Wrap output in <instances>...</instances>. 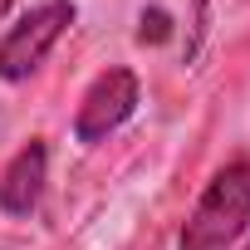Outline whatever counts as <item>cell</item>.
I'll return each mask as SVG.
<instances>
[{
  "instance_id": "1",
  "label": "cell",
  "mask_w": 250,
  "mask_h": 250,
  "mask_svg": "<svg viewBox=\"0 0 250 250\" xmlns=\"http://www.w3.org/2000/svg\"><path fill=\"white\" fill-rule=\"evenodd\" d=\"M245 226H250V162H230L211 177L177 250H226L245 235Z\"/></svg>"
},
{
  "instance_id": "2",
  "label": "cell",
  "mask_w": 250,
  "mask_h": 250,
  "mask_svg": "<svg viewBox=\"0 0 250 250\" xmlns=\"http://www.w3.org/2000/svg\"><path fill=\"white\" fill-rule=\"evenodd\" d=\"M69 25H74V5L69 0H49V5L30 10L5 40H0V79H10V83L30 79Z\"/></svg>"
},
{
  "instance_id": "3",
  "label": "cell",
  "mask_w": 250,
  "mask_h": 250,
  "mask_svg": "<svg viewBox=\"0 0 250 250\" xmlns=\"http://www.w3.org/2000/svg\"><path fill=\"white\" fill-rule=\"evenodd\" d=\"M138 108V79L133 69H108L93 79V88L83 93L79 103V118H74V133L79 143H103L113 128H123V123L133 118Z\"/></svg>"
},
{
  "instance_id": "4",
  "label": "cell",
  "mask_w": 250,
  "mask_h": 250,
  "mask_svg": "<svg viewBox=\"0 0 250 250\" xmlns=\"http://www.w3.org/2000/svg\"><path fill=\"white\" fill-rule=\"evenodd\" d=\"M44 172H49V152L44 143H30L20 147V157L5 167V182H0V206L10 216H30L44 196Z\"/></svg>"
},
{
  "instance_id": "5",
  "label": "cell",
  "mask_w": 250,
  "mask_h": 250,
  "mask_svg": "<svg viewBox=\"0 0 250 250\" xmlns=\"http://www.w3.org/2000/svg\"><path fill=\"white\" fill-rule=\"evenodd\" d=\"M172 35V20L162 15V10H143V30H138V40L143 44H157V40H167Z\"/></svg>"
},
{
  "instance_id": "6",
  "label": "cell",
  "mask_w": 250,
  "mask_h": 250,
  "mask_svg": "<svg viewBox=\"0 0 250 250\" xmlns=\"http://www.w3.org/2000/svg\"><path fill=\"white\" fill-rule=\"evenodd\" d=\"M10 5H15V0H0V20H5V10H10Z\"/></svg>"
},
{
  "instance_id": "7",
  "label": "cell",
  "mask_w": 250,
  "mask_h": 250,
  "mask_svg": "<svg viewBox=\"0 0 250 250\" xmlns=\"http://www.w3.org/2000/svg\"><path fill=\"white\" fill-rule=\"evenodd\" d=\"M245 250H250V245H245Z\"/></svg>"
}]
</instances>
